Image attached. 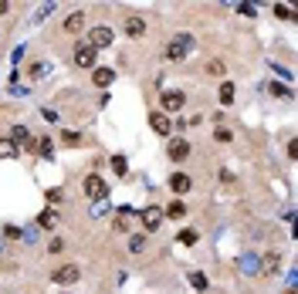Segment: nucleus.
Wrapping results in <instances>:
<instances>
[{
    "instance_id": "7",
    "label": "nucleus",
    "mask_w": 298,
    "mask_h": 294,
    "mask_svg": "<svg viewBox=\"0 0 298 294\" xmlns=\"http://www.w3.org/2000/svg\"><path fill=\"white\" fill-rule=\"evenodd\" d=\"M166 152H169L173 162H183V159H190V142H186V139H169Z\"/></svg>"
},
{
    "instance_id": "21",
    "label": "nucleus",
    "mask_w": 298,
    "mask_h": 294,
    "mask_svg": "<svg viewBox=\"0 0 298 294\" xmlns=\"http://www.w3.org/2000/svg\"><path fill=\"white\" fill-rule=\"evenodd\" d=\"M129 250H132V254H143V250H146V237H143V233H132V237H129Z\"/></svg>"
},
{
    "instance_id": "5",
    "label": "nucleus",
    "mask_w": 298,
    "mask_h": 294,
    "mask_svg": "<svg viewBox=\"0 0 298 294\" xmlns=\"http://www.w3.org/2000/svg\"><path fill=\"white\" fill-rule=\"evenodd\" d=\"M139 213L132 210V207H119L115 210V220H112V230H119V233H126L129 226H132V220H136Z\"/></svg>"
},
{
    "instance_id": "24",
    "label": "nucleus",
    "mask_w": 298,
    "mask_h": 294,
    "mask_svg": "<svg viewBox=\"0 0 298 294\" xmlns=\"http://www.w3.org/2000/svg\"><path fill=\"white\" fill-rule=\"evenodd\" d=\"M271 95H278V98H288V95H292V88H288V85H281V81H271Z\"/></svg>"
},
{
    "instance_id": "9",
    "label": "nucleus",
    "mask_w": 298,
    "mask_h": 294,
    "mask_svg": "<svg viewBox=\"0 0 298 294\" xmlns=\"http://www.w3.org/2000/svg\"><path fill=\"white\" fill-rule=\"evenodd\" d=\"M149 125H152V132H159V136H169V132H173V122H169V115H163V112H152V115H149Z\"/></svg>"
},
{
    "instance_id": "34",
    "label": "nucleus",
    "mask_w": 298,
    "mask_h": 294,
    "mask_svg": "<svg viewBox=\"0 0 298 294\" xmlns=\"http://www.w3.org/2000/svg\"><path fill=\"white\" fill-rule=\"evenodd\" d=\"M92 217H105V200H98V203L92 207Z\"/></svg>"
},
{
    "instance_id": "10",
    "label": "nucleus",
    "mask_w": 298,
    "mask_h": 294,
    "mask_svg": "<svg viewBox=\"0 0 298 294\" xmlns=\"http://www.w3.org/2000/svg\"><path fill=\"white\" fill-rule=\"evenodd\" d=\"M169 190H173L176 196H183V193L193 190V179H190L186 173H176V176H169Z\"/></svg>"
},
{
    "instance_id": "27",
    "label": "nucleus",
    "mask_w": 298,
    "mask_h": 294,
    "mask_svg": "<svg viewBox=\"0 0 298 294\" xmlns=\"http://www.w3.org/2000/svg\"><path fill=\"white\" fill-rule=\"evenodd\" d=\"M190 284H193L197 291H204V288H207V277H204L200 271H193V274H190Z\"/></svg>"
},
{
    "instance_id": "30",
    "label": "nucleus",
    "mask_w": 298,
    "mask_h": 294,
    "mask_svg": "<svg viewBox=\"0 0 298 294\" xmlns=\"http://www.w3.org/2000/svg\"><path fill=\"white\" fill-rule=\"evenodd\" d=\"M51 10H55V3H44V7H41V10H37V14H34V20H44V17H48V14H51Z\"/></svg>"
},
{
    "instance_id": "14",
    "label": "nucleus",
    "mask_w": 298,
    "mask_h": 294,
    "mask_svg": "<svg viewBox=\"0 0 298 294\" xmlns=\"http://www.w3.org/2000/svg\"><path fill=\"white\" fill-rule=\"evenodd\" d=\"M85 27V14L81 10H74V14H68V20H65V31H72V34H78Z\"/></svg>"
},
{
    "instance_id": "23",
    "label": "nucleus",
    "mask_w": 298,
    "mask_h": 294,
    "mask_svg": "<svg viewBox=\"0 0 298 294\" xmlns=\"http://www.w3.org/2000/svg\"><path fill=\"white\" fill-rule=\"evenodd\" d=\"M271 10H275V14H278L281 20H295V10H292V7H285V3H275Z\"/></svg>"
},
{
    "instance_id": "36",
    "label": "nucleus",
    "mask_w": 298,
    "mask_h": 294,
    "mask_svg": "<svg viewBox=\"0 0 298 294\" xmlns=\"http://www.w3.org/2000/svg\"><path fill=\"white\" fill-rule=\"evenodd\" d=\"M41 115H44V119H48V122H58V112H55V108H44V112H41Z\"/></svg>"
},
{
    "instance_id": "13",
    "label": "nucleus",
    "mask_w": 298,
    "mask_h": 294,
    "mask_svg": "<svg viewBox=\"0 0 298 294\" xmlns=\"http://www.w3.org/2000/svg\"><path fill=\"white\" fill-rule=\"evenodd\" d=\"M241 271H244V274H258V271H261V257H258V254L241 257Z\"/></svg>"
},
{
    "instance_id": "39",
    "label": "nucleus",
    "mask_w": 298,
    "mask_h": 294,
    "mask_svg": "<svg viewBox=\"0 0 298 294\" xmlns=\"http://www.w3.org/2000/svg\"><path fill=\"white\" fill-rule=\"evenodd\" d=\"M285 294H295V291H285Z\"/></svg>"
},
{
    "instance_id": "16",
    "label": "nucleus",
    "mask_w": 298,
    "mask_h": 294,
    "mask_svg": "<svg viewBox=\"0 0 298 294\" xmlns=\"http://www.w3.org/2000/svg\"><path fill=\"white\" fill-rule=\"evenodd\" d=\"M143 31H146V20H143V17H129V20H126V34H129V37H139Z\"/></svg>"
},
{
    "instance_id": "4",
    "label": "nucleus",
    "mask_w": 298,
    "mask_h": 294,
    "mask_svg": "<svg viewBox=\"0 0 298 294\" xmlns=\"http://www.w3.org/2000/svg\"><path fill=\"white\" fill-rule=\"evenodd\" d=\"M159 105H163V115H169V112H180V108L186 105V95H183V91H163Z\"/></svg>"
},
{
    "instance_id": "25",
    "label": "nucleus",
    "mask_w": 298,
    "mask_h": 294,
    "mask_svg": "<svg viewBox=\"0 0 298 294\" xmlns=\"http://www.w3.org/2000/svg\"><path fill=\"white\" fill-rule=\"evenodd\" d=\"M197 240H200V237H197V230H183V233H180V243H183V247H193Z\"/></svg>"
},
{
    "instance_id": "18",
    "label": "nucleus",
    "mask_w": 298,
    "mask_h": 294,
    "mask_svg": "<svg viewBox=\"0 0 298 294\" xmlns=\"http://www.w3.org/2000/svg\"><path fill=\"white\" fill-rule=\"evenodd\" d=\"M55 223H58V213H55V210H44V213L37 217V226H44V230H55Z\"/></svg>"
},
{
    "instance_id": "32",
    "label": "nucleus",
    "mask_w": 298,
    "mask_h": 294,
    "mask_svg": "<svg viewBox=\"0 0 298 294\" xmlns=\"http://www.w3.org/2000/svg\"><path fill=\"white\" fill-rule=\"evenodd\" d=\"M61 139H65V146H78V142H81V139H78V132H65Z\"/></svg>"
},
{
    "instance_id": "8",
    "label": "nucleus",
    "mask_w": 298,
    "mask_h": 294,
    "mask_svg": "<svg viewBox=\"0 0 298 294\" xmlns=\"http://www.w3.org/2000/svg\"><path fill=\"white\" fill-rule=\"evenodd\" d=\"M51 277H55V284H74V281L81 277V271H78L74 264H68V267H58Z\"/></svg>"
},
{
    "instance_id": "11",
    "label": "nucleus",
    "mask_w": 298,
    "mask_h": 294,
    "mask_svg": "<svg viewBox=\"0 0 298 294\" xmlns=\"http://www.w3.org/2000/svg\"><path fill=\"white\" fill-rule=\"evenodd\" d=\"M143 226H146V230H159V226H163V210H159V207H146V210H143Z\"/></svg>"
},
{
    "instance_id": "1",
    "label": "nucleus",
    "mask_w": 298,
    "mask_h": 294,
    "mask_svg": "<svg viewBox=\"0 0 298 294\" xmlns=\"http://www.w3.org/2000/svg\"><path fill=\"white\" fill-rule=\"evenodd\" d=\"M193 48H197L193 34H176V37L166 44V61H183V58H186Z\"/></svg>"
},
{
    "instance_id": "3",
    "label": "nucleus",
    "mask_w": 298,
    "mask_h": 294,
    "mask_svg": "<svg viewBox=\"0 0 298 294\" xmlns=\"http://www.w3.org/2000/svg\"><path fill=\"white\" fill-rule=\"evenodd\" d=\"M95 58H98V51H95L88 41H81V44L74 48V65H78V68H95Z\"/></svg>"
},
{
    "instance_id": "31",
    "label": "nucleus",
    "mask_w": 298,
    "mask_h": 294,
    "mask_svg": "<svg viewBox=\"0 0 298 294\" xmlns=\"http://www.w3.org/2000/svg\"><path fill=\"white\" fill-rule=\"evenodd\" d=\"M20 237H24L27 243H34V240H37V226H31V230H20Z\"/></svg>"
},
{
    "instance_id": "15",
    "label": "nucleus",
    "mask_w": 298,
    "mask_h": 294,
    "mask_svg": "<svg viewBox=\"0 0 298 294\" xmlns=\"http://www.w3.org/2000/svg\"><path fill=\"white\" fill-rule=\"evenodd\" d=\"M112 81H115V71H112V68H95V85H98V88H109Z\"/></svg>"
},
{
    "instance_id": "20",
    "label": "nucleus",
    "mask_w": 298,
    "mask_h": 294,
    "mask_svg": "<svg viewBox=\"0 0 298 294\" xmlns=\"http://www.w3.org/2000/svg\"><path fill=\"white\" fill-rule=\"evenodd\" d=\"M109 162H112V173H115V176H126V173H129V166H126V156H112Z\"/></svg>"
},
{
    "instance_id": "38",
    "label": "nucleus",
    "mask_w": 298,
    "mask_h": 294,
    "mask_svg": "<svg viewBox=\"0 0 298 294\" xmlns=\"http://www.w3.org/2000/svg\"><path fill=\"white\" fill-rule=\"evenodd\" d=\"M7 10H10V3H0V14H7Z\"/></svg>"
},
{
    "instance_id": "26",
    "label": "nucleus",
    "mask_w": 298,
    "mask_h": 294,
    "mask_svg": "<svg viewBox=\"0 0 298 294\" xmlns=\"http://www.w3.org/2000/svg\"><path fill=\"white\" fill-rule=\"evenodd\" d=\"M44 74H51V65H48V61H41V65L31 68V78H44Z\"/></svg>"
},
{
    "instance_id": "6",
    "label": "nucleus",
    "mask_w": 298,
    "mask_h": 294,
    "mask_svg": "<svg viewBox=\"0 0 298 294\" xmlns=\"http://www.w3.org/2000/svg\"><path fill=\"white\" fill-rule=\"evenodd\" d=\"M112 37H115L112 27H92V31H88V44H92V48H109Z\"/></svg>"
},
{
    "instance_id": "33",
    "label": "nucleus",
    "mask_w": 298,
    "mask_h": 294,
    "mask_svg": "<svg viewBox=\"0 0 298 294\" xmlns=\"http://www.w3.org/2000/svg\"><path fill=\"white\" fill-rule=\"evenodd\" d=\"M237 10H241V14H244V17H254V14H258V7H251V3H241V7H237Z\"/></svg>"
},
{
    "instance_id": "28",
    "label": "nucleus",
    "mask_w": 298,
    "mask_h": 294,
    "mask_svg": "<svg viewBox=\"0 0 298 294\" xmlns=\"http://www.w3.org/2000/svg\"><path fill=\"white\" fill-rule=\"evenodd\" d=\"M214 139H217V142H230V129L217 125V129H214Z\"/></svg>"
},
{
    "instance_id": "17",
    "label": "nucleus",
    "mask_w": 298,
    "mask_h": 294,
    "mask_svg": "<svg viewBox=\"0 0 298 294\" xmlns=\"http://www.w3.org/2000/svg\"><path fill=\"white\" fill-rule=\"evenodd\" d=\"M163 213H166V217H169V220H183V217H186V207H183V203H180V200H176V203H169V207H166V210H163Z\"/></svg>"
},
{
    "instance_id": "19",
    "label": "nucleus",
    "mask_w": 298,
    "mask_h": 294,
    "mask_svg": "<svg viewBox=\"0 0 298 294\" xmlns=\"http://www.w3.org/2000/svg\"><path fill=\"white\" fill-rule=\"evenodd\" d=\"M17 152H20V149L14 146V142H10V139H0V159H14V156H17Z\"/></svg>"
},
{
    "instance_id": "37",
    "label": "nucleus",
    "mask_w": 298,
    "mask_h": 294,
    "mask_svg": "<svg viewBox=\"0 0 298 294\" xmlns=\"http://www.w3.org/2000/svg\"><path fill=\"white\" fill-rule=\"evenodd\" d=\"M264 264H268V271H271V274H278V257H268Z\"/></svg>"
},
{
    "instance_id": "12",
    "label": "nucleus",
    "mask_w": 298,
    "mask_h": 294,
    "mask_svg": "<svg viewBox=\"0 0 298 294\" xmlns=\"http://www.w3.org/2000/svg\"><path fill=\"white\" fill-rule=\"evenodd\" d=\"M10 142H14V146L20 149H34V139H31V132H27V129H24V125H14V136H10Z\"/></svg>"
},
{
    "instance_id": "2",
    "label": "nucleus",
    "mask_w": 298,
    "mask_h": 294,
    "mask_svg": "<svg viewBox=\"0 0 298 294\" xmlns=\"http://www.w3.org/2000/svg\"><path fill=\"white\" fill-rule=\"evenodd\" d=\"M85 196H88V200H95V203H98V200H105V196H109V183H105L98 173L85 176Z\"/></svg>"
},
{
    "instance_id": "22",
    "label": "nucleus",
    "mask_w": 298,
    "mask_h": 294,
    "mask_svg": "<svg viewBox=\"0 0 298 294\" xmlns=\"http://www.w3.org/2000/svg\"><path fill=\"white\" fill-rule=\"evenodd\" d=\"M234 102V81H224L221 85V105H230Z\"/></svg>"
},
{
    "instance_id": "35",
    "label": "nucleus",
    "mask_w": 298,
    "mask_h": 294,
    "mask_svg": "<svg viewBox=\"0 0 298 294\" xmlns=\"http://www.w3.org/2000/svg\"><path fill=\"white\" fill-rule=\"evenodd\" d=\"M207 71H210V74H221V78H224V65H221V61H210V65H207Z\"/></svg>"
},
{
    "instance_id": "29",
    "label": "nucleus",
    "mask_w": 298,
    "mask_h": 294,
    "mask_svg": "<svg viewBox=\"0 0 298 294\" xmlns=\"http://www.w3.org/2000/svg\"><path fill=\"white\" fill-rule=\"evenodd\" d=\"M41 156H44V159H51V156H55V146H51V139H41Z\"/></svg>"
}]
</instances>
